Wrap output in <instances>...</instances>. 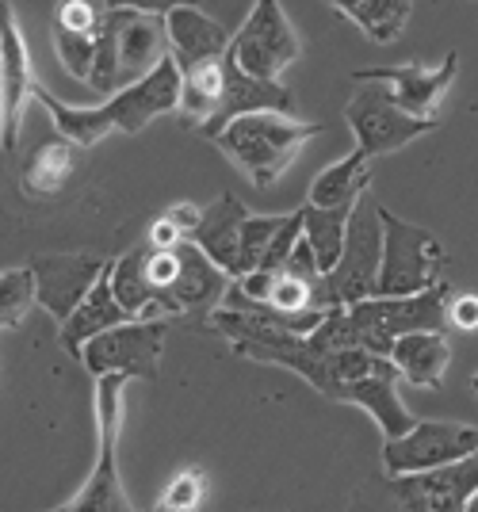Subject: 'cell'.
I'll return each mask as SVG.
<instances>
[{"mask_svg":"<svg viewBox=\"0 0 478 512\" xmlns=\"http://www.w3.org/2000/svg\"><path fill=\"white\" fill-rule=\"evenodd\" d=\"M345 119L356 134V150L368 157L398 153L413 138L436 130V119H417L410 111H402L383 85H356V96L345 107Z\"/></svg>","mask_w":478,"mask_h":512,"instance_id":"cell-10","label":"cell"},{"mask_svg":"<svg viewBox=\"0 0 478 512\" xmlns=\"http://www.w3.org/2000/svg\"><path fill=\"white\" fill-rule=\"evenodd\" d=\"M108 256L100 253H43L35 256L27 268L35 276V295H39V306H43L50 318L62 321L73 318V310L88 299V291L100 283V276L108 272Z\"/></svg>","mask_w":478,"mask_h":512,"instance_id":"cell-13","label":"cell"},{"mask_svg":"<svg viewBox=\"0 0 478 512\" xmlns=\"http://www.w3.org/2000/svg\"><path fill=\"white\" fill-rule=\"evenodd\" d=\"M379 218H383V268L375 279V299H413L448 283L444 279L448 253L433 230L413 226L387 207H379Z\"/></svg>","mask_w":478,"mask_h":512,"instance_id":"cell-4","label":"cell"},{"mask_svg":"<svg viewBox=\"0 0 478 512\" xmlns=\"http://www.w3.org/2000/svg\"><path fill=\"white\" fill-rule=\"evenodd\" d=\"M318 123H295L287 115H249L238 119L211 138L257 188H272L283 172L295 165V157L310 138H318Z\"/></svg>","mask_w":478,"mask_h":512,"instance_id":"cell-3","label":"cell"},{"mask_svg":"<svg viewBox=\"0 0 478 512\" xmlns=\"http://www.w3.org/2000/svg\"><path fill=\"white\" fill-rule=\"evenodd\" d=\"M176 256H180V268H176V279L169 287L173 318L176 314H192V310H211L215 314L226 299V291H230V276L199 253L188 237L176 245Z\"/></svg>","mask_w":478,"mask_h":512,"instance_id":"cell-19","label":"cell"},{"mask_svg":"<svg viewBox=\"0 0 478 512\" xmlns=\"http://www.w3.org/2000/svg\"><path fill=\"white\" fill-rule=\"evenodd\" d=\"M456 73H459V50H452L433 69H425V65L417 62L371 65V69H356L352 81L356 85H383L402 111H410L417 119H436V107L444 100V88L456 81Z\"/></svg>","mask_w":478,"mask_h":512,"instance_id":"cell-14","label":"cell"},{"mask_svg":"<svg viewBox=\"0 0 478 512\" xmlns=\"http://www.w3.org/2000/svg\"><path fill=\"white\" fill-rule=\"evenodd\" d=\"M173 245H180V230L161 214L150 226V249H173Z\"/></svg>","mask_w":478,"mask_h":512,"instance_id":"cell-35","label":"cell"},{"mask_svg":"<svg viewBox=\"0 0 478 512\" xmlns=\"http://www.w3.org/2000/svg\"><path fill=\"white\" fill-rule=\"evenodd\" d=\"M333 8L356 23L371 43H394L413 16L410 0H337Z\"/></svg>","mask_w":478,"mask_h":512,"instance_id":"cell-26","label":"cell"},{"mask_svg":"<svg viewBox=\"0 0 478 512\" xmlns=\"http://www.w3.org/2000/svg\"><path fill=\"white\" fill-rule=\"evenodd\" d=\"M448 321L463 329V333H475L478 329V295H456L448 302Z\"/></svg>","mask_w":478,"mask_h":512,"instance_id":"cell-33","label":"cell"},{"mask_svg":"<svg viewBox=\"0 0 478 512\" xmlns=\"http://www.w3.org/2000/svg\"><path fill=\"white\" fill-rule=\"evenodd\" d=\"M39 302L31 268H8L0 272V329H16L27 310Z\"/></svg>","mask_w":478,"mask_h":512,"instance_id":"cell-29","label":"cell"},{"mask_svg":"<svg viewBox=\"0 0 478 512\" xmlns=\"http://www.w3.org/2000/svg\"><path fill=\"white\" fill-rule=\"evenodd\" d=\"M471 455H478V428L459 425V421H417L406 436L383 440L387 478L452 467V463H463Z\"/></svg>","mask_w":478,"mask_h":512,"instance_id":"cell-8","label":"cell"},{"mask_svg":"<svg viewBox=\"0 0 478 512\" xmlns=\"http://www.w3.org/2000/svg\"><path fill=\"white\" fill-rule=\"evenodd\" d=\"M463 512H478V493L471 497V501H467V505H463Z\"/></svg>","mask_w":478,"mask_h":512,"instance_id":"cell-36","label":"cell"},{"mask_svg":"<svg viewBox=\"0 0 478 512\" xmlns=\"http://www.w3.org/2000/svg\"><path fill=\"white\" fill-rule=\"evenodd\" d=\"M35 104L50 111V119H54V127H58L62 138H69L77 150H92L100 138H108L111 130L138 134V130L150 127L157 115L180 111V69L169 58L165 65H157L146 81L115 92V96H108V104L100 107L62 104L43 85L35 88Z\"/></svg>","mask_w":478,"mask_h":512,"instance_id":"cell-2","label":"cell"},{"mask_svg":"<svg viewBox=\"0 0 478 512\" xmlns=\"http://www.w3.org/2000/svg\"><path fill=\"white\" fill-rule=\"evenodd\" d=\"M169 8H131V4H111L108 31L115 39L119 58V92L146 81L157 65L169 62Z\"/></svg>","mask_w":478,"mask_h":512,"instance_id":"cell-11","label":"cell"},{"mask_svg":"<svg viewBox=\"0 0 478 512\" xmlns=\"http://www.w3.org/2000/svg\"><path fill=\"white\" fill-rule=\"evenodd\" d=\"M379 268H383V218H379V203H371L364 195L348 218L345 253L337 260V268L318 283V310L375 299Z\"/></svg>","mask_w":478,"mask_h":512,"instance_id":"cell-5","label":"cell"},{"mask_svg":"<svg viewBox=\"0 0 478 512\" xmlns=\"http://www.w3.org/2000/svg\"><path fill=\"white\" fill-rule=\"evenodd\" d=\"M165 218L173 222L180 234H196V226H199V218H203V207H196V203H176V207H169L165 211Z\"/></svg>","mask_w":478,"mask_h":512,"instance_id":"cell-34","label":"cell"},{"mask_svg":"<svg viewBox=\"0 0 478 512\" xmlns=\"http://www.w3.org/2000/svg\"><path fill=\"white\" fill-rule=\"evenodd\" d=\"M131 386L127 375L96 379V428H100V448L96 467L88 474L81 493L69 501V512H138L119 478V421H123V390Z\"/></svg>","mask_w":478,"mask_h":512,"instance_id":"cell-6","label":"cell"},{"mask_svg":"<svg viewBox=\"0 0 478 512\" xmlns=\"http://www.w3.org/2000/svg\"><path fill=\"white\" fill-rule=\"evenodd\" d=\"M142 256H146V249H131V253L111 260V291H115L119 306L134 321H169L161 314L157 291H153L146 272H142Z\"/></svg>","mask_w":478,"mask_h":512,"instance_id":"cell-25","label":"cell"},{"mask_svg":"<svg viewBox=\"0 0 478 512\" xmlns=\"http://www.w3.org/2000/svg\"><path fill=\"white\" fill-rule=\"evenodd\" d=\"M127 321H134V318L119 306L115 291H111V264H108V272H104L100 283L88 291V299L73 310V318L58 325V341H62V348H66L69 356L81 360V352H85L96 337H104V333L127 325Z\"/></svg>","mask_w":478,"mask_h":512,"instance_id":"cell-21","label":"cell"},{"mask_svg":"<svg viewBox=\"0 0 478 512\" xmlns=\"http://www.w3.org/2000/svg\"><path fill=\"white\" fill-rule=\"evenodd\" d=\"M371 157L360 150H352L348 157L341 161H333L326 169L314 176V184H310V207H318V211H333V207H356L364 195H368V184H371Z\"/></svg>","mask_w":478,"mask_h":512,"instance_id":"cell-24","label":"cell"},{"mask_svg":"<svg viewBox=\"0 0 478 512\" xmlns=\"http://www.w3.org/2000/svg\"><path fill=\"white\" fill-rule=\"evenodd\" d=\"M245 203L234 199V195H218L215 203L203 207V218H199L196 234L188 237L199 253L207 256L211 264H218L226 276H234L238 268V253H241V230H245Z\"/></svg>","mask_w":478,"mask_h":512,"instance_id":"cell-20","label":"cell"},{"mask_svg":"<svg viewBox=\"0 0 478 512\" xmlns=\"http://www.w3.org/2000/svg\"><path fill=\"white\" fill-rule=\"evenodd\" d=\"M81 169V150L69 138H43L35 150L23 157L20 184L31 199H54L69 188V180Z\"/></svg>","mask_w":478,"mask_h":512,"instance_id":"cell-22","label":"cell"},{"mask_svg":"<svg viewBox=\"0 0 478 512\" xmlns=\"http://www.w3.org/2000/svg\"><path fill=\"white\" fill-rule=\"evenodd\" d=\"M207 497V478L199 470H180L173 482L161 490L153 512H199Z\"/></svg>","mask_w":478,"mask_h":512,"instance_id":"cell-31","label":"cell"},{"mask_svg":"<svg viewBox=\"0 0 478 512\" xmlns=\"http://www.w3.org/2000/svg\"><path fill=\"white\" fill-rule=\"evenodd\" d=\"M111 4H88V0H62L54 12V31L66 35H100L108 23Z\"/></svg>","mask_w":478,"mask_h":512,"instance_id":"cell-30","label":"cell"},{"mask_svg":"<svg viewBox=\"0 0 478 512\" xmlns=\"http://www.w3.org/2000/svg\"><path fill=\"white\" fill-rule=\"evenodd\" d=\"M283 226V214H249L245 218V230H241V253L238 268H234V283H241L245 276H253L261 268L264 249L272 245L276 230Z\"/></svg>","mask_w":478,"mask_h":512,"instance_id":"cell-28","label":"cell"},{"mask_svg":"<svg viewBox=\"0 0 478 512\" xmlns=\"http://www.w3.org/2000/svg\"><path fill=\"white\" fill-rule=\"evenodd\" d=\"M299 35L276 0H261L249 8V16L230 39V58L257 81L280 85V77L299 58Z\"/></svg>","mask_w":478,"mask_h":512,"instance_id":"cell-7","label":"cell"},{"mask_svg":"<svg viewBox=\"0 0 478 512\" xmlns=\"http://www.w3.org/2000/svg\"><path fill=\"white\" fill-rule=\"evenodd\" d=\"M391 490L402 512H463L478 493V455L452 467L391 478Z\"/></svg>","mask_w":478,"mask_h":512,"instance_id":"cell-16","label":"cell"},{"mask_svg":"<svg viewBox=\"0 0 478 512\" xmlns=\"http://www.w3.org/2000/svg\"><path fill=\"white\" fill-rule=\"evenodd\" d=\"M471 390H475V394H478V371H475V379H471Z\"/></svg>","mask_w":478,"mask_h":512,"instance_id":"cell-37","label":"cell"},{"mask_svg":"<svg viewBox=\"0 0 478 512\" xmlns=\"http://www.w3.org/2000/svg\"><path fill=\"white\" fill-rule=\"evenodd\" d=\"M303 237L310 241V249L318 256V268L322 276H329L337 268V260L345 253V237H348V218H352V207H333V211H318L303 203Z\"/></svg>","mask_w":478,"mask_h":512,"instance_id":"cell-27","label":"cell"},{"mask_svg":"<svg viewBox=\"0 0 478 512\" xmlns=\"http://www.w3.org/2000/svg\"><path fill=\"white\" fill-rule=\"evenodd\" d=\"M173 321H127L119 329H111L104 337L88 344L81 352V363L92 379H108V375H127V379H157L165 337H169Z\"/></svg>","mask_w":478,"mask_h":512,"instance_id":"cell-9","label":"cell"},{"mask_svg":"<svg viewBox=\"0 0 478 512\" xmlns=\"http://www.w3.org/2000/svg\"><path fill=\"white\" fill-rule=\"evenodd\" d=\"M35 65L23 39L20 16L8 0H0V150H20L23 111L35 100Z\"/></svg>","mask_w":478,"mask_h":512,"instance_id":"cell-12","label":"cell"},{"mask_svg":"<svg viewBox=\"0 0 478 512\" xmlns=\"http://www.w3.org/2000/svg\"><path fill=\"white\" fill-rule=\"evenodd\" d=\"M295 107V92L283 85H272V81H257L241 69L230 54L222 62V100H218V111L203 123V134L207 138H218L222 130L238 119H249V115H291Z\"/></svg>","mask_w":478,"mask_h":512,"instance_id":"cell-15","label":"cell"},{"mask_svg":"<svg viewBox=\"0 0 478 512\" xmlns=\"http://www.w3.org/2000/svg\"><path fill=\"white\" fill-rule=\"evenodd\" d=\"M398 379H402L398 367H394L391 360H383L368 379H356V383H348L345 390H341V402L364 409L371 421L379 425L383 440H398V436H406V432L417 425L413 413L402 406V398H398Z\"/></svg>","mask_w":478,"mask_h":512,"instance_id":"cell-18","label":"cell"},{"mask_svg":"<svg viewBox=\"0 0 478 512\" xmlns=\"http://www.w3.org/2000/svg\"><path fill=\"white\" fill-rule=\"evenodd\" d=\"M391 363L398 375L417 390H436L448 375L452 363V348L444 333H410L391 348Z\"/></svg>","mask_w":478,"mask_h":512,"instance_id":"cell-23","label":"cell"},{"mask_svg":"<svg viewBox=\"0 0 478 512\" xmlns=\"http://www.w3.org/2000/svg\"><path fill=\"white\" fill-rule=\"evenodd\" d=\"M448 329V283L413 299H368L356 306L329 310L326 321L310 333L322 348H360L391 360V348L410 333H444Z\"/></svg>","mask_w":478,"mask_h":512,"instance_id":"cell-1","label":"cell"},{"mask_svg":"<svg viewBox=\"0 0 478 512\" xmlns=\"http://www.w3.org/2000/svg\"><path fill=\"white\" fill-rule=\"evenodd\" d=\"M169 23V58L176 62V69H196L207 62H222L230 54V39L226 27L211 16H203L192 4H176L165 12Z\"/></svg>","mask_w":478,"mask_h":512,"instance_id":"cell-17","label":"cell"},{"mask_svg":"<svg viewBox=\"0 0 478 512\" xmlns=\"http://www.w3.org/2000/svg\"><path fill=\"white\" fill-rule=\"evenodd\" d=\"M50 512H69V505H58V509H50Z\"/></svg>","mask_w":478,"mask_h":512,"instance_id":"cell-38","label":"cell"},{"mask_svg":"<svg viewBox=\"0 0 478 512\" xmlns=\"http://www.w3.org/2000/svg\"><path fill=\"white\" fill-rule=\"evenodd\" d=\"M96 39L100 35H66V31H54V50H58V62L66 65L69 77L85 81L92 73V62H96Z\"/></svg>","mask_w":478,"mask_h":512,"instance_id":"cell-32","label":"cell"}]
</instances>
